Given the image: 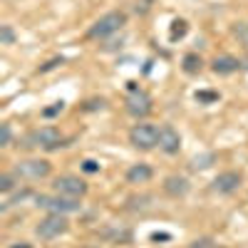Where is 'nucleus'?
Here are the masks:
<instances>
[{
	"instance_id": "obj_1",
	"label": "nucleus",
	"mask_w": 248,
	"mask_h": 248,
	"mask_svg": "<svg viewBox=\"0 0 248 248\" xmlns=\"http://www.w3.org/2000/svg\"><path fill=\"white\" fill-rule=\"evenodd\" d=\"M62 141H65V137H62L60 129H55V127H40V129H32V132H28L23 137V147L25 149H47V152H52L57 147H65Z\"/></svg>"
},
{
	"instance_id": "obj_2",
	"label": "nucleus",
	"mask_w": 248,
	"mask_h": 248,
	"mask_svg": "<svg viewBox=\"0 0 248 248\" xmlns=\"http://www.w3.org/2000/svg\"><path fill=\"white\" fill-rule=\"evenodd\" d=\"M124 23H127V15H124L122 10H112L107 15H102L99 20H94V23L90 25V30H87V37L90 40H107L109 35L119 32L124 28Z\"/></svg>"
},
{
	"instance_id": "obj_3",
	"label": "nucleus",
	"mask_w": 248,
	"mask_h": 248,
	"mask_svg": "<svg viewBox=\"0 0 248 248\" xmlns=\"http://www.w3.org/2000/svg\"><path fill=\"white\" fill-rule=\"evenodd\" d=\"M52 171V164L47 159H23V161H15L13 164V174L17 176V181H40V179H47Z\"/></svg>"
},
{
	"instance_id": "obj_4",
	"label": "nucleus",
	"mask_w": 248,
	"mask_h": 248,
	"mask_svg": "<svg viewBox=\"0 0 248 248\" xmlns=\"http://www.w3.org/2000/svg\"><path fill=\"white\" fill-rule=\"evenodd\" d=\"M129 144L134 149L139 152H152L159 147V127L156 124H134V127L129 129Z\"/></svg>"
},
{
	"instance_id": "obj_5",
	"label": "nucleus",
	"mask_w": 248,
	"mask_h": 248,
	"mask_svg": "<svg viewBox=\"0 0 248 248\" xmlns=\"http://www.w3.org/2000/svg\"><path fill=\"white\" fill-rule=\"evenodd\" d=\"M67 229H70L67 216H62V214H47L43 221L35 226V236L43 238V241H52V238L65 236Z\"/></svg>"
},
{
	"instance_id": "obj_6",
	"label": "nucleus",
	"mask_w": 248,
	"mask_h": 248,
	"mask_svg": "<svg viewBox=\"0 0 248 248\" xmlns=\"http://www.w3.org/2000/svg\"><path fill=\"white\" fill-rule=\"evenodd\" d=\"M37 209H45L47 214H62V216H67V214H75L82 209V203L79 199H70V196H37Z\"/></svg>"
},
{
	"instance_id": "obj_7",
	"label": "nucleus",
	"mask_w": 248,
	"mask_h": 248,
	"mask_svg": "<svg viewBox=\"0 0 248 248\" xmlns=\"http://www.w3.org/2000/svg\"><path fill=\"white\" fill-rule=\"evenodd\" d=\"M52 191L60 194V196L82 199V196L87 194V184L82 181L79 176H70V174H65V176H57V179L52 181Z\"/></svg>"
},
{
	"instance_id": "obj_8",
	"label": "nucleus",
	"mask_w": 248,
	"mask_h": 248,
	"mask_svg": "<svg viewBox=\"0 0 248 248\" xmlns=\"http://www.w3.org/2000/svg\"><path fill=\"white\" fill-rule=\"evenodd\" d=\"M127 112L137 119L147 117L152 112V97L144 92V90H132L129 97H127Z\"/></svg>"
},
{
	"instance_id": "obj_9",
	"label": "nucleus",
	"mask_w": 248,
	"mask_h": 248,
	"mask_svg": "<svg viewBox=\"0 0 248 248\" xmlns=\"http://www.w3.org/2000/svg\"><path fill=\"white\" fill-rule=\"evenodd\" d=\"M241 181H243L241 171H221V174L211 181V189H214L216 194H221V196H229V194H233L238 186H241Z\"/></svg>"
},
{
	"instance_id": "obj_10",
	"label": "nucleus",
	"mask_w": 248,
	"mask_h": 248,
	"mask_svg": "<svg viewBox=\"0 0 248 248\" xmlns=\"http://www.w3.org/2000/svg\"><path fill=\"white\" fill-rule=\"evenodd\" d=\"M159 149L164 154H176L181 149V134L171 127V124H164L159 129Z\"/></svg>"
},
{
	"instance_id": "obj_11",
	"label": "nucleus",
	"mask_w": 248,
	"mask_h": 248,
	"mask_svg": "<svg viewBox=\"0 0 248 248\" xmlns=\"http://www.w3.org/2000/svg\"><path fill=\"white\" fill-rule=\"evenodd\" d=\"M189 191H191V184H189V179H186V176L174 174V176L164 179V194H167V196H171V199H184Z\"/></svg>"
},
{
	"instance_id": "obj_12",
	"label": "nucleus",
	"mask_w": 248,
	"mask_h": 248,
	"mask_svg": "<svg viewBox=\"0 0 248 248\" xmlns=\"http://www.w3.org/2000/svg\"><path fill=\"white\" fill-rule=\"evenodd\" d=\"M211 70H214V75H221V77L236 75V72L241 70V60H236V57H231V55H218V57H214V62H211Z\"/></svg>"
},
{
	"instance_id": "obj_13",
	"label": "nucleus",
	"mask_w": 248,
	"mask_h": 248,
	"mask_svg": "<svg viewBox=\"0 0 248 248\" xmlns=\"http://www.w3.org/2000/svg\"><path fill=\"white\" fill-rule=\"evenodd\" d=\"M152 176H154V169L144 161L132 164V167L127 169V181L129 184H147V181H152Z\"/></svg>"
},
{
	"instance_id": "obj_14",
	"label": "nucleus",
	"mask_w": 248,
	"mask_h": 248,
	"mask_svg": "<svg viewBox=\"0 0 248 248\" xmlns=\"http://www.w3.org/2000/svg\"><path fill=\"white\" fill-rule=\"evenodd\" d=\"M181 65H184V72H186V75H199V72H201V67H203V62H201V57H199V55L189 52V55L184 57Z\"/></svg>"
},
{
	"instance_id": "obj_15",
	"label": "nucleus",
	"mask_w": 248,
	"mask_h": 248,
	"mask_svg": "<svg viewBox=\"0 0 248 248\" xmlns=\"http://www.w3.org/2000/svg\"><path fill=\"white\" fill-rule=\"evenodd\" d=\"M15 181H17V176L10 171V174H3L0 176V191L3 194H10L13 189H15Z\"/></svg>"
},
{
	"instance_id": "obj_16",
	"label": "nucleus",
	"mask_w": 248,
	"mask_h": 248,
	"mask_svg": "<svg viewBox=\"0 0 248 248\" xmlns=\"http://www.w3.org/2000/svg\"><path fill=\"white\" fill-rule=\"evenodd\" d=\"M15 43V32L10 25H0V45H13Z\"/></svg>"
},
{
	"instance_id": "obj_17",
	"label": "nucleus",
	"mask_w": 248,
	"mask_h": 248,
	"mask_svg": "<svg viewBox=\"0 0 248 248\" xmlns=\"http://www.w3.org/2000/svg\"><path fill=\"white\" fill-rule=\"evenodd\" d=\"M10 137H13L10 124H0V147H8V144H10Z\"/></svg>"
},
{
	"instance_id": "obj_18",
	"label": "nucleus",
	"mask_w": 248,
	"mask_h": 248,
	"mask_svg": "<svg viewBox=\"0 0 248 248\" xmlns=\"http://www.w3.org/2000/svg\"><path fill=\"white\" fill-rule=\"evenodd\" d=\"M184 32H186V23H184V20H174V30H171V40H176V37H184Z\"/></svg>"
},
{
	"instance_id": "obj_19",
	"label": "nucleus",
	"mask_w": 248,
	"mask_h": 248,
	"mask_svg": "<svg viewBox=\"0 0 248 248\" xmlns=\"http://www.w3.org/2000/svg\"><path fill=\"white\" fill-rule=\"evenodd\" d=\"M189 248H216V243L211 241V238H196V241H191V246Z\"/></svg>"
},
{
	"instance_id": "obj_20",
	"label": "nucleus",
	"mask_w": 248,
	"mask_h": 248,
	"mask_svg": "<svg viewBox=\"0 0 248 248\" xmlns=\"http://www.w3.org/2000/svg\"><path fill=\"white\" fill-rule=\"evenodd\" d=\"M62 109H65V102H55V107L43 109V117H55V114H60Z\"/></svg>"
},
{
	"instance_id": "obj_21",
	"label": "nucleus",
	"mask_w": 248,
	"mask_h": 248,
	"mask_svg": "<svg viewBox=\"0 0 248 248\" xmlns=\"http://www.w3.org/2000/svg\"><path fill=\"white\" fill-rule=\"evenodd\" d=\"M105 107H107V102H105V99H90L85 109H87V112H92V109H105Z\"/></svg>"
},
{
	"instance_id": "obj_22",
	"label": "nucleus",
	"mask_w": 248,
	"mask_h": 248,
	"mask_svg": "<svg viewBox=\"0 0 248 248\" xmlns=\"http://www.w3.org/2000/svg\"><path fill=\"white\" fill-rule=\"evenodd\" d=\"M82 169H85L87 174H97L99 171V164L92 161V159H87V161H82Z\"/></svg>"
},
{
	"instance_id": "obj_23",
	"label": "nucleus",
	"mask_w": 248,
	"mask_h": 248,
	"mask_svg": "<svg viewBox=\"0 0 248 248\" xmlns=\"http://www.w3.org/2000/svg\"><path fill=\"white\" fill-rule=\"evenodd\" d=\"M62 62H65L62 57H55V60H50V62H47V65H43V67H40L37 72H50V70H55L57 65H62Z\"/></svg>"
},
{
	"instance_id": "obj_24",
	"label": "nucleus",
	"mask_w": 248,
	"mask_h": 248,
	"mask_svg": "<svg viewBox=\"0 0 248 248\" xmlns=\"http://www.w3.org/2000/svg\"><path fill=\"white\" fill-rule=\"evenodd\" d=\"M196 99H216V94H196Z\"/></svg>"
},
{
	"instance_id": "obj_25",
	"label": "nucleus",
	"mask_w": 248,
	"mask_h": 248,
	"mask_svg": "<svg viewBox=\"0 0 248 248\" xmlns=\"http://www.w3.org/2000/svg\"><path fill=\"white\" fill-rule=\"evenodd\" d=\"M13 248H30V246H13Z\"/></svg>"
}]
</instances>
